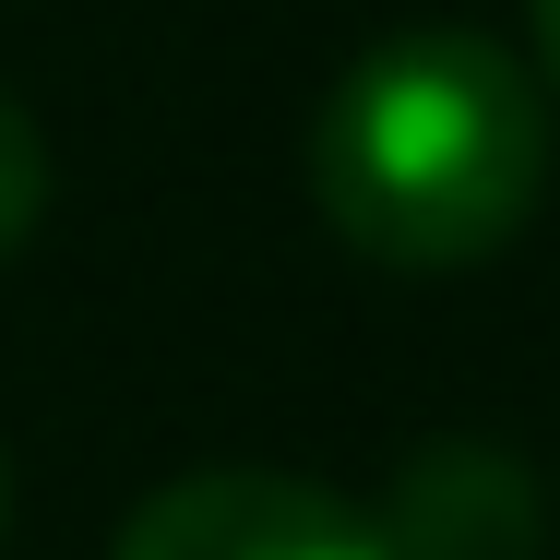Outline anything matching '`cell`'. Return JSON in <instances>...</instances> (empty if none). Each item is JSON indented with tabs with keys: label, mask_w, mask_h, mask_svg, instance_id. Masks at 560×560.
<instances>
[{
	"label": "cell",
	"mask_w": 560,
	"mask_h": 560,
	"mask_svg": "<svg viewBox=\"0 0 560 560\" xmlns=\"http://www.w3.org/2000/svg\"><path fill=\"white\" fill-rule=\"evenodd\" d=\"M0 537H12V453H0Z\"/></svg>",
	"instance_id": "6"
},
{
	"label": "cell",
	"mask_w": 560,
	"mask_h": 560,
	"mask_svg": "<svg viewBox=\"0 0 560 560\" xmlns=\"http://www.w3.org/2000/svg\"><path fill=\"white\" fill-rule=\"evenodd\" d=\"M370 525L394 560H537L549 549V501H537L525 453L501 442H418Z\"/></svg>",
	"instance_id": "3"
},
{
	"label": "cell",
	"mask_w": 560,
	"mask_h": 560,
	"mask_svg": "<svg viewBox=\"0 0 560 560\" xmlns=\"http://www.w3.org/2000/svg\"><path fill=\"white\" fill-rule=\"evenodd\" d=\"M36 215H48V143H36V119H24V96L0 84V262L36 238Z\"/></svg>",
	"instance_id": "4"
},
{
	"label": "cell",
	"mask_w": 560,
	"mask_h": 560,
	"mask_svg": "<svg viewBox=\"0 0 560 560\" xmlns=\"http://www.w3.org/2000/svg\"><path fill=\"white\" fill-rule=\"evenodd\" d=\"M108 560H394V549L323 477H287V465H191V477H167L119 525Z\"/></svg>",
	"instance_id": "2"
},
{
	"label": "cell",
	"mask_w": 560,
	"mask_h": 560,
	"mask_svg": "<svg viewBox=\"0 0 560 560\" xmlns=\"http://www.w3.org/2000/svg\"><path fill=\"white\" fill-rule=\"evenodd\" d=\"M525 36H537V72L560 84V0H525Z\"/></svg>",
	"instance_id": "5"
},
{
	"label": "cell",
	"mask_w": 560,
	"mask_h": 560,
	"mask_svg": "<svg viewBox=\"0 0 560 560\" xmlns=\"http://www.w3.org/2000/svg\"><path fill=\"white\" fill-rule=\"evenodd\" d=\"M537 191H549L537 72L477 24L382 36L311 108V203L382 275H465L513 250Z\"/></svg>",
	"instance_id": "1"
}]
</instances>
